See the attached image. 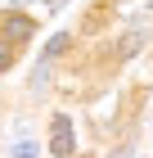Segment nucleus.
<instances>
[{
  "label": "nucleus",
  "mask_w": 153,
  "mask_h": 158,
  "mask_svg": "<svg viewBox=\"0 0 153 158\" xmlns=\"http://www.w3.org/2000/svg\"><path fill=\"white\" fill-rule=\"evenodd\" d=\"M50 149H54L59 158H68L72 149H77V135H72V122L63 118V113L54 118V127H50Z\"/></svg>",
  "instance_id": "obj_1"
},
{
  "label": "nucleus",
  "mask_w": 153,
  "mask_h": 158,
  "mask_svg": "<svg viewBox=\"0 0 153 158\" xmlns=\"http://www.w3.org/2000/svg\"><path fill=\"white\" fill-rule=\"evenodd\" d=\"M32 32H36V23L23 18V14H9V18H5V36L9 41H32Z\"/></svg>",
  "instance_id": "obj_2"
},
{
  "label": "nucleus",
  "mask_w": 153,
  "mask_h": 158,
  "mask_svg": "<svg viewBox=\"0 0 153 158\" xmlns=\"http://www.w3.org/2000/svg\"><path fill=\"white\" fill-rule=\"evenodd\" d=\"M63 50H68V36H63V32H59V36H54V41H50V45H45V59H54V54H63Z\"/></svg>",
  "instance_id": "obj_3"
},
{
  "label": "nucleus",
  "mask_w": 153,
  "mask_h": 158,
  "mask_svg": "<svg viewBox=\"0 0 153 158\" xmlns=\"http://www.w3.org/2000/svg\"><path fill=\"white\" fill-rule=\"evenodd\" d=\"M140 41H144V32H131V36L122 41V54H135V50H140Z\"/></svg>",
  "instance_id": "obj_4"
},
{
  "label": "nucleus",
  "mask_w": 153,
  "mask_h": 158,
  "mask_svg": "<svg viewBox=\"0 0 153 158\" xmlns=\"http://www.w3.org/2000/svg\"><path fill=\"white\" fill-rule=\"evenodd\" d=\"M36 154V145H27V140H18V145H14V158H32Z\"/></svg>",
  "instance_id": "obj_5"
},
{
  "label": "nucleus",
  "mask_w": 153,
  "mask_h": 158,
  "mask_svg": "<svg viewBox=\"0 0 153 158\" xmlns=\"http://www.w3.org/2000/svg\"><path fill=\"white\" fill-rule=\"evenodd\" d=\"M9 59H14V54H9V45H0V73L9 68Z\"/></svg>",
  "instance_id": "obj_6"
},
{
  "label": "nucleus",
  "mask_w": 153,
  "mask_h": 158,
  "mask_svg": "<svg viewBox=\"0 0 153 158\" xmlns=\"http://www.w3.org/2000/svg\"><path fill=\"white\" fill-rule=\"evenodd\" d=\"M113 158H131V149H117V154H113Z\"/></svg>",
  "instance_id": "obj_7"
}]
</instances>
